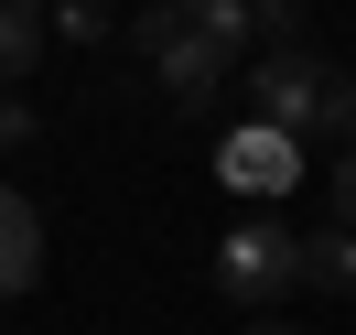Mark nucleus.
<instances>
[{
	"label": "nucleus",
	"instance_id": "3",
	"mask_svg": "<svg viewBox=\"0 0 356 335\" xmlns=\"http://www.w3.org/2000/svg\"><path fill=\"white\" fill-rule=\"evenodd\" d=\"M291 260H302V238H291L281 217H238L216 238V292H227V303H281V292L302 281Z\"/></svg>",
	"mask_w": 356,
	"mask_h": 335
},
{
	"label": "nucleus",
	"instance_id": "10",
	"mask_svg": "<svg viewBox=\"0 0 356 335\" xmlns=\"http://www.w3.org/2000/svg\"><path fill=\"white\" fill-rule=\"evenodd\" d=\"M324 217H334V227H356V141L324 162Z\"/></svg>",
	"mask_w": 356,
	"mask_h": 335
},
{
	"label": "nucleus",
	"instance_id": "2",
	"mask_svg": "<svg viewBox=\"0 0 356 335\" xmlns=\"http://www.w3.org/2000/svg\"><path fill=\"white\" fill-rule=\"evenodd\" d=\"M238 87H248V119H270V130L313 141V130H324V87H334V65H324L313 44H270Z\"/></svg>",
	"mask_w": 356,
	"mask_h": 335
},
{
	"label": "nucleus",
	"instance_id": "4",
	"mask_svg": "<svg viewBox=\"0 0 356 335\" xmlns=\"http://www.w3.org/2000/svg\"><path fill=\"white\" fill-rule=\"evenodd\" d=\"M216 184L227 195H291V184H302V141L270 130V119H238V130L216 141Z\"/></svg>",
	"mask_w": 356,
	"mask_h": 335
},
{
	"label": "nucleus",
	"instance_id": "15",
	"mask_svg": "<svg viewBox=\"0 0 356 335\" xmlns=\"http://www.w3.org/2000/svg\"><path fill=\"white\" fill-rule=\"evenodd\" d=\"M33 11H44V0H33Z\"/></svg>",
	"mask_w": 356,
	"mask_h": 335
},
{
	"label": "nucleus",
	"instance_id": "12",
	"mask_svg": "<svg viewBox=\"0 0 356 335\" xmlns=\"http://www.w3.org/2000/svg\"><path fill=\"white\" fill-rule=\"evenodd\" d=\"M259 44H302V0H259Z\"/></svg>",
	"mask_w": 356,
	"mask_h": 335
},
{
	"label": "nucleus",
	"instance_id": "14",
	"mask_svg": "<svg viewBox=\"0 0 356 335\" xmlns=\"http://www.w3.org/2000/svg\"><path fill=\"white\" fill-rule=\"evenodd\" d=\"M259 335H291V325H259Z\"/></svg>",
	"mask_w": 356,
	"mask_h": 335
},
{
	"label": "nucleus",
	"instance_id": "13",
	"mask_svg": "<svg viewBox=\"0 0 356 335\" xmlns=\"http://www.w3.org/2000/svg\"><path fill=\"white\" fill-rule=\"evenodd\" d=\"M0 152H33V109H22L11 87H0Z\"/></svg>",
	"mask_w": 356,
	"mask_h": 335
},
{
	"label": "nucleus",
	"instance_id": "8",
	"mask_svg": "<svg viewBox=\"0 0 356 335\" xmlns=\"http://www.w3.org/2000/svg\"><path fill=\"white\" fill-rule=\"evenodd\" d=\"M291 270H302L313 292H356V227H324V238H302V260H291Z\"/></svg>",
	"mask_w": 356,
	"mask_h": 335
},
{
	"label": "nucleus",
	"instance_id": "11",
	"mask_svg": "<svg viewBox=\"0 0 356 335\" xmlns=\"http://www.w3.org/2000/svg\"><path fill=\"white\" fill-rule=\"evenodd\" d=\"M324 130L356 141V65H334V87H324Z\"/></svg>",
	"mask_w": 356,
	"mask_h": 335
},
{
	"label": "nucleus",
	"instance_id": "1",
	"mask_svg": "<svg viewBox=\"0 0 356 335\" xmlns=\"http://www.w3.org/2000/svg\"><path fill=\"white\" fill-rule=\"evenodd\" d=\"M130 44H140V65H152V87L173 98V109H216V98H227V76H238V54H216V44H205V33L173 11V0L130 11Z\"/></svg>",
	"mask_w": 356,
	"mask_h": 335
},
{
	"label": "nucleus",
	"instance_id": "7",
	"mask_svg": "<svg viewBox=\"0 0 356 335\" xmlns=\"http://www.w3.org/2000/svg\"><path fill=\"white\" fill-rule=\"evenodd\" d=\"M173 11H184L216 54H248V44H259V0H173Z\"/></svg>",
	"mask_w": 356,
	"mask_h": 335
},
{
	"label": "nucleus",
	"instance_id": "9",
	"mask_svg": "<svg viewBox=\"0 0 356 335\" xmlns=\"http://www.w3.org/2000/svg\"><path fill=\"white\" fill-rule=\"evenodd\" d=\"M44 33H65V44H108L119 11H108V0H44Z\"/></svg>",
	"mask_w": 356,
	"mask_h": 335
},
{
	"label": "nucleus",
	"instance_id": "5",
	"mask_svg": "<svg viewBox=\"0 0 356 335\" xmlns=\"http://www.w3.org/2000/svg\"><path fill=\"white\" fill-rule=\"evenodd\" d=\"M33 281H44V217L0 184V303H11V292H33Z\"/></svg>",
	"mask_w": 356,
	"mask_h": 335
},
{
	"label": "nucleus",
	"instance_id": "6",
	"mask_svg": "<svg viewBox=\"0 0 356 335\" xmlns=\"http://www.w3.org/2000/svg\"><path fill=\"white\" fill-rule=\"evenodd\" d=\"M44 11H33V0H0V87H22L33 65H44Z\"/></svg>",
	"mask_w": 356,
	"mask_h": 335
}]
</instances>
